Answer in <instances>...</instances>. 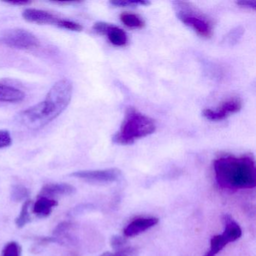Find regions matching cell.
Listing matches in <instances>:
<instances>
[{"label": "cell", "instance_id": "1", "mask_svg": "<svg viewBox=\"0 0 256 256\" xmlns=\"http://www.w3.org/2000/svg\"><path fill=\"white\" fill-rule=\"evenodd\" d=\"M72 92V84L70 80H60L50 88L44 101L20 112L18 120L29 130H41L67 108Z\"/></svg>", "mask_w": 256, "mask_h": 256}, {"label": "cell", "instance_id": "2", "mask_svg": "<svg viewBox=\"0 0 256 256\" xmlns=\"http://www.w3.org/2000/svg\"><path fill=\"white\" fill-rule=\"evenodd\" d=\"M214 169L222 188L238 190L256 187V163L251 155L223 156L214 161Z\"/></svg>", "mask_w": 256, "mask_h": 256}, {"label": "cell", "instance_id": "3", "mask_svg": "<svg viewBox=\"0 0 256 256\" xmlns=\"http://www.w3.org/2000/svg\"><path fill=\"white\" fill-rule=\"evenodd\" d=\"M155 121L137 109L130 108L126 113L120 130L114 136L113 142L118 144L130 145L156 131Z\"/></svg>", "mask_w": 256, "mask_h": 256}, {"label": "cell", "instance_id": "4", "mask_svg": "<svg viewBox=\"0 0 256 256\" xmlns=\"http://www.w3.org/2000/svg\"><path fill=\"white\" fill-rule=\"evenodd\" d=\"M179 20L191 28L202 38H210L214 34V23L210 18L188 2H174Z\"/></svg>", "mask_w": 256, "mask_h": 256}, {"label": "cell", "instance_id": "5", "mask_svg": "<svg viewBox=\"0 0 256 256\" xmlns=\"http://www.w3.org/2000/svg\"><path fill=\"white\" fill-rule=\"evenodd\" d=\"M1 41L8 47L20 50H30L40 47L38 38L30 31L20 28L8 30L2 34Z\"/></svg>", "mask_w": 256, "mask_h": 256}, {"label": "cell", "instance_id": "6", "mask_svg": "<svg viewBox=\"0 0 256 256\" xmlns=\"http://www.w3.org/2000/svg\"><path fill=\"white\" fill-rule=\"evenodd\" d=\"M122 173L118 168H108L104 170H80L72 174V176L86 182L95 184H110L116 182L120 178Z\"/></svg>", "mask_w": 256, "mask_h": 256}, {"label": "cell", "instance_id": "7", "mask_svg": "<svg viewBox=\"0 0 256 256\" xmlns=\"http://www.w3.org/2000/svg\"><path fill=\"white\" fill-rule=\"evenodd\" d=\"M242 108V102L238 97H232L217 108L216 110L206 108L203 110V116L208 120L221 121L226 119L228 116L234 114L238 113Z\"/></svg>", "mask_w": 256, "mask_h": 256}, {"label": "cell", "instance_id": "8", "mask_svg": "<svg viewBox=\"0 0 256 256\" xmlns=\"http://www.w3.org/2000/svg\"><path fill=\"white\" fill-rule=\"evenodd\" d=\"M94 30L97 34L107 36L109 42L118 47H124L128 42V37L125 31L118 26L106 22H97Z\"/></svg>", "mask_w": 256, "mask_h": 256}, {"label": "cell", "instance_id": "9", "mask_svg": "<svg viewBox=\"0 0 256 256\" xmlns=\"http://www.w3.org/2000/svg\"><path fill=\"white\" fill-rule=\"evenodd\" d=\"M22 16L28 22L37 24H50L59 26L61 20L48 12L36 8H26L24 11Z\"/></svg>", "mask_w": 256, "mask_h": 256}, {"label": "cell", "instance_id": "10", "mask_svg": "<svg viewBox=\"0 0 256 256\" xmlns=\"http://www.w3.org/2000/svg\"><path fill=\"white\" fill-rule=\"evenodd\" d=\"M158 218H156V217H143V218H136L124 228V235L128 238L137 236V235L154 227L156 224H158Z\"/></svg>", "mask_w": 256, "mask_h": 256}, {"label": "cell", "instance_id": "11", "mask_svg": "<svg viewBox=\"0 0 256 256\" xmlns=\"http://www.w3.org/2000/svg\"><path fill=\"white\" fill-rule=\"evenodd\" d=\"M76 188L70 184H50L43 186L40 196L52 198L53 196H67L73 194Z\"/></svg>", "mask_w": 256, "mask_h": 256}, {"label": "cell", "instance_id": "12", "mask_svg": "<svg viewBox=\"0 0 256 256\" xmlns=\"http://www.w3.org/2000/svg\"><path fill=\"white\" fill-rule=\"evenodd\" d=\"M56 205L58 202L54 199L40 196L34 204L32 212L40 218H46L52 214L53 208Z\"/></svg>", "mask_w": 256, "mask_h": 256}, {"label": "cell", "instance_id": "13", "mask_svg": "<svg viewBox=\"0 0 256 256\" xmlns=\"http://www.w3.org/2000/svg\"><path fill=\"white\" fill-rule=\"evenodd\" d=\"M25 98L23 91L10 85L0 84V102H20Z\"/></svg>", "mask_w": 256, "mask_h": 256}, {"label": "cell", "instance_id": "14", "mask_svg": "<svg viewBox=\"0 0 256 256\" xmlns=\"http://www.w3.org/2000/svg\"><path fill=\"white\" fill-rule=\"evenodd\" d=\"M224 229L223 234L228 240L229 242H234L239 239L242 235V230L239 224L232 220L230 216L226 215L224 216Z\"/></svg>", "mask_w": 256, "mask_h": 256}, {"label": "cell", "instance_id": "15", "mask_svg": "<svg viewBox=\"0 0 256 256\" xmlns=\"http://www.w3.org/2000/svg\"><path fill=\"white\" fill-rule=\"evenodd\" d=\"M120 19L126 26L132 29H142L145 26V22L144 19L138 14H134V13H121Z\"/></svg>", "mask_w": 256, "mask_h": 256}, {"label": "cell", "instance_id": "16", "mask_svg": "<svg viewBox=\"0 0 256 256\" xmlns=\"http://www.w3.org/2000/svg\"><path fill=\"white\" fill-rule=\"evenodd\" d=\"M228 244V240L226 238L223 234L212 236L210 240V248L204 256H216Z\"/></svg>", "mask_w": 256, "mask_h": 256}, {"label": "cell", "instance_id": "17", "mask_svg": "<svg viewBox=\"0 0 256 256\" xmlns=\"http://www.w3.org/2000/svg\"><path fill=\"white\" fill-rule=\"evenodd\" d=\"M31 202L30 200H26L22 206L20 215L16 220V224L18 228H23L30 221V216L29 214V208L30 206Z\"/></svg>", "mask_w": 256, "mask_h": 256}, {"label": "cell", "instance_id": "18", "mask_svg": "<svg viewBox=\"0 0 256 256\" xmlns=\"http://www.w3.org/2000/svg\"><path fill=\"white\" fill-rule=\"evenodd\" d=\"M22 256V247L18 242H10L6 245L2 252L1 256Z\"/></svg>", "mask_w": 256, "mask_h": 256}, {"label": "cell", "instance_id": "19", "mask_svg": "<svg viewBox=\"0 0 256 256\" xmlns=\"http://www.w3.org/2000/svg\"><path fill=\"white\" fill-rule=\"evenodd\" d=\"M101 256H138V251L132 247L120 248L114 253L106 252Z\"/></svg>", "mask_w": 256, "mask_h": 256}, {"label": "cell", "instance_id": "20", "mask_svg": "<svg viewBox=\"0 0 256 256\" xmlns=\"http://www.w3.org/2000/svg\"><path fill=\"white\" fill-rule=\"evenodd\" d=\"M110 4L112 5L115 6H120V7H128V6H148L150 5V2H148V1H130V0H127V1H112L110 2Z\"/></svg>", "mask_w": 256, "mask_h": 256}, {"label": "cell", "instance_id": "21", "mask_svg": "<svg viewBox=\"0 0 256 256\" xmlns=\"http://www.w3.org/2000/svg\"><path fill=\"white\" fill-rule=\"evenodd\" d=\"M59 26L68 30L74 31V32H80L83 30V26L80 24L70 20H65V19H61Z\"/></svg>", "mask_w": 256, "mask_h": 256}, {"label": "cell", "instance_id": "22", "mask_svg": "<svg viewBox=\"0 0 256 256\" xmlns=\"http://www.w3.org/2000/svg\"><path fill=\"white\" fill-rule=\"evenodd\" d=\"M12 143L11 134L7 130H0V149L8 148Z\"/></svg>", "mask_w": 256, "mask_h": 256}, {"label": "cell", "instance_id": "23", "mask_svg": "<svg viewBox=\"0 0 256 256\" xmlns=\"http://www.w3.org/2000/svg\"><path fill=\"white\" fill-rule=\"evenodd\" d=\"M125 238L120 236H114L113 238H112V240H110L112 246L114 248H118V250L122 248V246L125 244Z\"/></svg>", "mask_w": 256, "mask_h": 256}, {"label": "cell", "instance_id": "24", "mask_svg": "<svg viewBox=\"0 0 256 256\" xmlns=\"http://www.w3.org/2000/svg\"><path fill=\"white\" fill-rule=\"evenodd\" d=\"M236 4L244 8H252V10H256V1H238Z\"/></svg>", "mask_w": 256, "mask_h": 256}, {"label": "cell", "instance_id": "25", "mask_svg": "<svg viewBox=\"0 0 256 256\" xmlns=\"http://www.w3.org/2000/svg\"><path fill=\"white\" fill-rule=\"evenodd\" d=\"M28 194V190L25 188H22V187L18 186L16 188V193L14 196L19 198V200L24 198Z\"/></svg>", "mask_w": 256, "mask_h": 256}, {"label": "cell", "instance_id": "26", "mask_svg": "<svg viewBox=\"0 0 256 256\" xmlns=\"http://www.w3.org/2000/svg\"><path fill=\"white\" fill-rule=\"evenodd\" d=\"M8 4H11V5L26 6L31 4V2L30 1H13V2H8Z\"/></svg>", "mask_w": 256, "mask_h": 256}]
</instances>
